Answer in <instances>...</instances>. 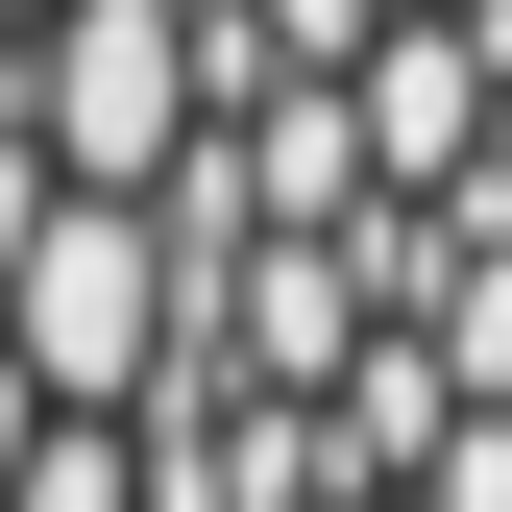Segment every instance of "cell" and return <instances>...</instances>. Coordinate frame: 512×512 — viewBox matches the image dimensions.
<instances>
[{
    "instance_id": "obj_1",
    "label": "cell",
    "mask_w": 512,
    "mask_h": 512,
    "mask_svg": "<svg viewBox=\"0 0 512 512\" xmlns=\"http://www.w3.org/2000/svg\"><path fill=\"white\" fill-rule=\"evenodd\" d=\"M0 512H512V0H0Z\"/></svg>"
}]
</instances>
